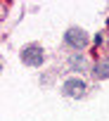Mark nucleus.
Returning a JSON list of instances; mask_svg holds the SVG:
<instances>
[{
	"label": "nucleus",
	"mask_w": 109,
	"mask_h": 121,
	"mask_svg": "<svg viewBox=\"0 0 109 121\" xmlns=\"http://www.w3.org/2000/svg\"><path fill=\"white\" fill-rule=\"evenodd\" d=\"M43 59H45V52L40 45H29L21 50V62L26 67H38V64H43Z\"/></svg>",
	"instance_id": "obj_1"
},
{
	"label": "nucleus",
	"mask_w": 109,
	"mask_h": 121,
	"mask_svg": "<svg viewBox=\"0 0 109 121\" xmlns=\"http://www.w3.org/2000/svg\"><path fill=\"white\" fill-rule=\"evenodd\" d=\"M64 40H67V45H71V48H76V50H83V48L88 45V33H85L83 29H69V31L64 33Z\"/></svg>",
	"instance_id": "obj_2"
},
{
	"label": "nucleus",
	"mask_w": 109,
	"mask_h": 121,
	"mask_svg": "<svg viewBox=\"0 0 109 121\" xmlns=\"http://www.w3.org/2000/svg\"><path fill=\"white\" fill-rule=\"evenodd\" d=\"M64 93H67L69 97H83V95H85V83H83V78H69V81L64 83Z\"/></svg>",
	"instance_id": "obj_3"
},
{
	"label": "nucleus",
	"mask_w": 109,
	"mask_h": 121,
	"mask_svg": "<svg viewBox=\"0 0 109 121\" xmlns=\"http://www.w3.org/2000/svg\"><path fill=\"white\" fill-rule=\"evenodd\" d=\"M95 74H97L100 78H107V76H109V62H100V64L95 67Z\"/></svg>",
	"instance_id": "obj_4"
}]
</instances>
